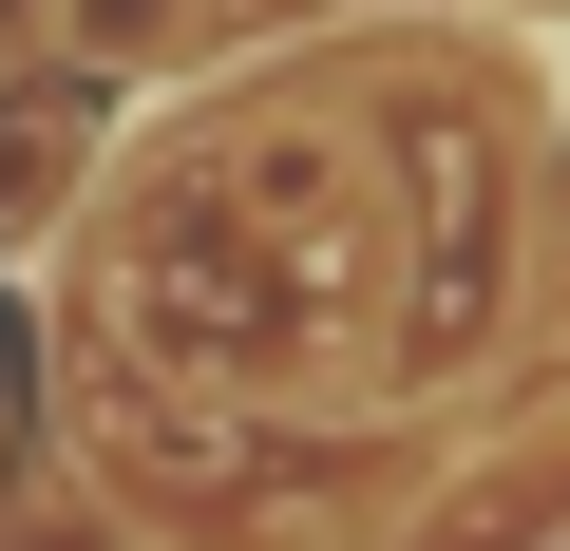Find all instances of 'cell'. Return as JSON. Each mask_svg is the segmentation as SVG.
Instances as JSON below:
<instances>
[{"label": "cell", "instance_id": "1", "mask_svg": "<svg viewBox=\"0 0 570 551\" xmlns=\"http://www.w3.org/2000/svg\"><path fill=\"white\" fill-rule=\"evenodd\" d=\"M58 39H77V58H171V39H190V0H77Z\"/></svg>", "mask_w": 570, "mask_h": 551}]
</instances>
